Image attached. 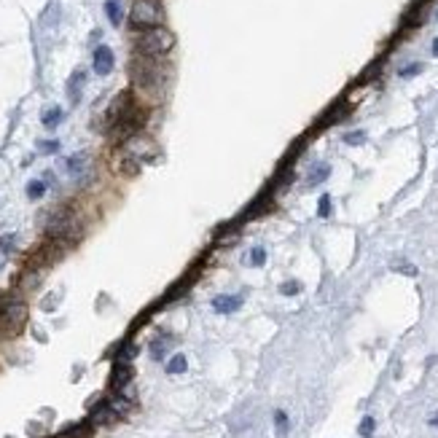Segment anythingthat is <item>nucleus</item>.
<instances>
[{"label": "nucleus", "mask_w": 438, "mask_h": 438, "mask_svg": "<svg viewBox=\"0 0 438 438\" xmlns=\"http://www.w3.org/2000/svg\"><path fill=\"white\" fill-rule=\"evenodd\" d=\"M161 57H135L129 62V76L135 81V86L140 89H148V92H156L164 86V79H167V70L161 67Z\"/></svg>", "instance_id": "1"}, {"label": "nucleus", "mask_w": 438, "mask_h": 438, "mask_svg": "<svg viewBox=\"0 0 438 438\" xmlns=\"http://www.w3.org/2000/svg\"><path fill=\"white\" fill-rule=\"evenodd\" d=\"M175 46V35L164 27H151V30H143L135 40V51L140 57H164L170 49Z\"/></svg>", "instance_id": "2"}, {"label": "nucleus", "mask_w": 438, "mask_h": 438, "mask_svg": "<svg viewBox=\"0 0 438 438\" xmlns=\"http://www.w3.org/2000/svg\"><path fill=\"white\" fill-rule=\"evenodd\" d=\"M129 24L135 30H151L164 24V8L159 0H135L132 11H129Z\"/></svg>", "instance_id": "3"}, {"label": "nucleus", "mask_w": 438, "mask_h": 438, "mask_svg": "<svg viewBox=\"0 0 438 438\" xmlns=\"http://www.w3.org/2000/svg\"><path fill=\"white\" fill-rule=\"evenodd\" d=\"M46 232L54 242H73V239L81 237V223L73 216V210H60V213H54V218L49 220Z\"/></svg>", "instance_id": "4"}, {"label": "nucleus", "mask_w": 438, "mask_h": 438, "mask_svg": "<svg viewBox=\"0 0 438 438\" xmlns=\"http://www.w3.org/2000/svg\"><path fill=\"white\" fill-rule=\"evenodd\" d=\"M27 320V307L19 299H6L0 304V331L3 334H17Z\"/></svg>", "instance_id": "5"}, {"label": "nucleus", "mask_w": 438, "mask_h": 438, "mask_svg": "<svg viewBox=\"0 0 438 438\" xmlns=\"http://www.w3.org/2000/svg\"><path fill=\"white\" fill-rule=\"evenodd\" d=\"M113 51L108 49V46H97L95 49V73L97 76H108L111 70H113Z\"/></svg>", "instance_id": "6"}, {"label": "nucleus", "mask_w": 438, "mask_h": 438, "mask_svg": "<svg viewBox=\"0 0 438 438\" xmlns=\"http://www.w3.org/2000/svg\"><path fill=\"white\" fill-rule=\"evenodd\" d=\"M239 307H242V296H218V299H213V309L218 315H232V312H237Z\"/></svg>", "instance_id": "7"}, {"label": "nucleus", "mask_w": 438, "mask_h": 438, "mask_svg": "<svg viewBox=\"0 0 438 438\" xmlns=\"http://www.w3.org/2000/svg\"><path fill=\"white\" fill-rule=\"evenodd\" d=\"M83 83H86V73H83V70H76V73L70 76V83H67V95H70V100L73 102H79Z\"/></svg>", "instance_id": "8"}, {"label": "nucleus", "mask_w": 438, "mask_h": 438, "mask_svg": "<svg viewBox=\"0 0 438 438\" xmlns=\"http://www.w3.org/2000/svg\"><path fill=\"white\" fill-rule=\"evenodd\" d=\"M132 379V368H129V363H119L116 366V371H113V387L121 390V387H127V382Z\"/></svg>", "instance_id": "9"}, {"label": "nucleus", "mask_w": 438, "mask_h": 438, "mask_svg": "<svg viewBox=\"0 0 438 438\" xmlns=\"http://www.w3.org/2000/svg\"><path fill=\"white\" fill-rule=\"evenodd\" d=\"M105 14H108V19H111V24H116V27H119L121 19H124L119 0H108V3H105Z\"/></svg>", "instance_id": "10"}, {"label": "nucleus", "mask_w": 438, "mask_h": 438, "mask_svg": "<svg viewBox=\"0 0 438 438\" xmlns=\"http://www.w3.org/2000/svg\"><path fill=\"white\" fill-rule=\"evenodd\" d=\"M86 161H89V156H86V154L70 156V159H67V172H70V175H81V172L86 170Z\"/></svg>", "instance_id": "11"}, {"label": "nucleus", "mask_w": 438, "mask_h": 438, "mask_svg": "<svg viewBox=\"0 0 438 438\" xmlns=\"http://www.w3.org/2000/svg\"><path fill=\"white\" fill-rule=\"evenodd\" d=\"M60 121H62V108H51V111L43 113V127L46 129H54Z\"/></svg>", "instance_id": "12"}, {"label": "nucleus", "mask_w": 438, "mask_h": 438, "mask_svg": "<svg viewBox=\"0 0 438 438\" xmlns=\"http://www.w3.org/2000/svg\"><path fill=\"white\" fill-rule=\"evenodd\" d=\"M186 366H188L186 355H172V360L167 363V374H183V371H186Z\"/></svg>", "instance_id": "13"}, {"label": "nucleus", "mask_w": 438, "mask_h": 438, "mask_svg": "<svg viewBox=\"0 0 438 438\" xmlns=\"http://www.w3.org/2000/svg\"><path fill=\"white\" fill-rule=\"evenodd\" d=\"M167 350H170V339H154V341H151V355L156 360L164 358Z\"/></svg>", "instance_id": "14"}, {"label": "nucleus", "mask_w": 438, "mask_h": 438, "mask_svg": "<svg viewBox=\"0 0 438 438\" xmlns=\"http://www.w3.org/2000/svg\"><path fill=\"white\" fill-rule=\"evenodd\" d=\"M328 175H331V167H328V164H320L318 170L309 172V186H318V183H323Z\"/></svg>", "instance_id": "15"}, {"label": "nucleus", "mask_w": 438, "mask_h": 438, "mask_svg": "<svg viewBox=\"0 0 438 438\" xmlns=\"http://www.w3.org/2000/svg\"><path fill=\"white\" fill-rule=\"evenodd\" d=\"M263 261H266V250L263 248H256L253 253L245 256V263H250V266H263Z\"/></svg>", "instance_id": "16"}, {"label": "nucleus", "mask_w": 438, "mask_h": 438, "mask_svg": "<svg viewBox=\"0 0 438 438\" xmlns=\"http://www.w3.org/2000/svg\"><path fill=\"white\" fill-rule=\"evenodd\" d=\"M275 425H277V436H285L288 433V428H291V422H288V414L285 412H275Z\"/></svg>", "instance_id": "17"}, {"label": "nucleus", "mask_w": 438, "mask_h": 438, "mask_svg": "<svg viewBox=\"0 0 438 438\" xmlns=\"http://www.w3.org/2000/svg\"><path fill=\"white\" fill-rule=\"evenodd\" d=\"M43 194H46V186H43L40 180H33V183L27 186V197H30V200H40Z\"/></svg>", "instance_id": "18"}, {"label": "nucleus", "mask_w": 438, "mask_h": 438, "mask_svg": "<svg viewBox=\"0 0 438 438\" xmlns=\"http://www.w3.org/2000/svg\"><path fill=\"white\" fill-rule=\"evenodd\" d=\"M374 425H377V422H374V417H366L363 422H360L358 433L363 438H371V436H374Z\"/></svg>", "instance_id": "19"}, {"label": "nucleus", "mask_w": 438, "mask_h": 438, "mask_svg": "<svg viewBox=\"0 0 438 438\" xmlns=\"http://www.w3.org/2000/svg\"><path fill=\"white\" fill-rule=\"evenodd\" d=\"M299 291H301L299 282H282V285H279V293H282V296H296Z\"/></svg>", "instance_id": "20"}, {"label": "nucleus", "mask_w": 438, "mask_h": 438, "mask_svg": "<svg viewBox=\"0 0 438 438\" xmlns=\"http://www.w3.org/2000/svg\"><path fill=\"white\" fill-rule=\"evenodd\" d=\"M135 352H138V347H135V344H127V347H124V350L119 352V363H129Z\"/></svg>", "instance_id": "21"}, {"label": "nucleus", "mask_w": 438, "mask_h": 438, "mask_svg": "<svg viewBox=\"0 0 438 438\" xmlns=\"http://www.w3.org/2000/svg\"><path fill=\"white\" fill-rule=\"evenodd\" d=\"M328 213H331V197H320L318 216H320V218H328Z\"/></svg>", "instance_id": "22"}, {"label": "nucleus", "mask_w": 438, "mask_h": 438, "mask_svg": "<svg viewBox=\"0 0 438 438\" xmlns=\"http://www.w3.org/2000/svg\"><path fill=\"white\" fill-rule=\"evenodd\" d=\"M40 151H43V154H54V151H60V143H57V140H46V143L40 145Z\"/></svg>", "instance_id": "23"}, {"label": "nucleus", "mask_w": 438, "mask_h": 438, "mask_svg": "<svg viewBox=\"0 0 438 438\" xmlns=\"http://www.w3.org/2000/svg\"><path fill=\"white\" fill-rule=\"evenodd\" d=\"M347 143H350V145H358V143H363V140H366V135H363V132H350V135H347Z\"/></svg>", "instance_id": "24"}, {"label": "nucleus", "mask_w": 438, "mask_h": 438, "mask_svg": "<svg viewBox=\"0 0 438 438\" xmlns=\"http://www.w3.org/2000/svg\"><path fill=\"white\" fill-rule=\"evenodd\" d=\"M419 70H422V65H409V67L400 70V76H403V79H406V76H417Z\"/></svg>", "instance_id": "25"}, {"label": "nucleus", "mask_w": 438, "mask_h": 438, "mask_svg": "<svg viewBox=\"0 0 438 438\" xmlns=\"http://www.w3.org/2000/svg\"><path fill=\"white\" fill-rule=\"evenodd\" d=\"M430 428H438V414L436 417H430Z\"/></svg>", "instance_id": "26"}, {"label": "nucleus", "mask_w": 438, "mask_h": 438, "mask_svg": "<svg viewBox=\"0 0 438 438\" xmlns=\"http://www.w3.org/2000/svg\"><path fill=\"white\" fill-rule=\"evenodd\" d=\"M433 54H436V57H438V38L433 40Z\"/></svg>", "instance_id": "27"}]
</instances>
